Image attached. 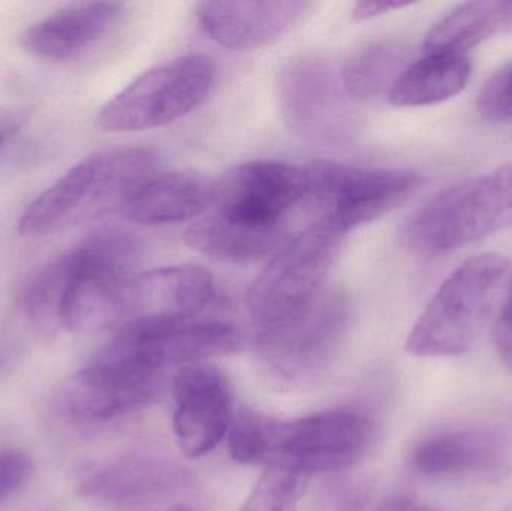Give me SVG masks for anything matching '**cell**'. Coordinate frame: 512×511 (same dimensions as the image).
<instances>
[{
  "label": "cell",
  "instance_id": "18",
  "mask_svg": "<svg viewBox=\"0 0 512 511\" xmlns=\"http://www.w3.org/2000/svg\"><path fill=\"white\" fill-rule=\"evenodd\" d=\"M215 299L212 273L203 267L171 266L135 276L128 321L191 320Z\"/></svg>",
  "mask_w": 512,
  "mask_h": 511
},
{
  "label": "cell",
  "instance_id": "12",
  "mask_svg": "<svg viewBox=\"0 0 512 511\" xmlns=\"http://www.w3.org/2000/svg\"><path fill=\"white\" fill-rule=\"evenodd\" d=\"M240 345L236 327L222 321L140 318L120 326L102 351L167 371L170 366L234 353Z\"/></svg>",
  "mask_w": 512,
  "mask_h": 511
},
{
  "label": "cell",
  "instance_id": "2",
  "mask_svg": "<svg viewBox=\"0 0 512 511\" xmlns=\"http://www.w3.org/2000/svg\"><path fill=\"white\" fill-rule=\"evenodd\" d=\"M231 458L239 464L283 467L309 476L339 473L363 461L378 438L370 417L337 410L279 420L251 408L234 416Z\"/></svg>",
  "mask_w": 512,
  "mask_h": 511
},
{
  "label": "cell",
  "instance_id": "6",
  "mask_svg": "<svg viewBox=\"0 0 512 511\" xmlns=\"http://www.w3.org/2000/svg\"><path fill=\"white\" fill-rule=\"evenodd\" d=\"M510 261L481 254L460 264L436 291L406 341L417 357H454L474 345L492 311Z\"/></svg>",
  "mask_w": 512,
  "mask_h": 511
},
{
  "label": "cell",
  "instance_id": "32",
  "mask_svg": "<svg viewBox=\"0 0 512 511\" xmlns=\"http://www.w3.org/2000/svg\"><path fill=\"white\" fill-rule=\"evenodd\" d=\"M170 511H194V510L188 509V507H185V506H180V507H176V509H173Z\"/></svg>",
  "mask_w": 512,
  "mask_h": 511
},
{
  "label": "cell",
  "instance_id": "5",
  "mask_svg": "<svg viewBox=\"0 0 512 511\" xmlns=\"http://www.w3.org/2000/svg\"><path fill=\"white\" fill-rule=\"evenodd\" d=\"M351 312L345 291L325 288L300 314L258 330L255 354L261 374L280 389H297L321 377L345 344Z\"/></svg>",
  "mask_w": 512,
  "mask_h": 511
},
{
  "label": "cell",
  "instance_id": "16",
  "mask_svg": "<svg viewBox=\"0 0 512 511\" xmlns=\"http://www.w3.org/2000/svg\"><path fill=\"white\" fill-rule=\"evenodd\" d=\"M306 2H204L198 21L210 39L228 50L254 51L279 41L306 11Z\"/></svg>",
  "mask_w": 512,
  "mask_h": 511
},
{
  "label": "cell",
  "instance_id": "17",
  "mask_svg": "<svg viewBox=\"0 0 512 511\" xmlns=\"http://www.w3.org/2000/svg\"><path fill=\"white\" fill-rule=\"evenodd\" d=\"M125 6L114 2L78 3L48 15L21 36L27 53L48 62L83 56L114 29Z\"/></svg>",
  "mask_w": 512,
  "mask_h": 511
},
{
  "label": "cell",
  "instance_id": "26",
  "mask_svg": "<svg viewBox=\"0 0 512 511\" xmlns=\"http://www.w3.org/2000/svg\"><path fill=\"white\" fill-rule=\"evenodd\" d=\"M478 110L490 122L512 120V62L484 84L478 96Z\"/></svg>",
  "mask_w": 512,
  "mask_h": 511
},
{
  "label": "cell",
  "instance_id": "23",
  "mask_svg": "<svg viewBox=\"0 0 512 511\" xmlns=\"http://www.w3.org/2000/svg\"><path fill=\"white\" fill-rule=\"evenodd\" d=\"M512 29V2H469L457 6L429 30L426 51L466 54L490 36Z\"/></svg>",
  "mask_w": 512,
  "mask_h": 511
},
{
  "label": "cell",
  "instance_id": "30",
  "mask_svg": "<svg viewBox=\"0 0 512 511\" xmlns=\"http://www.w3.org/2000/svg\"><path fill=\"white\" fill-rule=\"evenodd\" d=\"M408 3L400 2H358L355 3L352 17L355 21L372 20L379 15L387 14V12L396 11V9L405 8Z\"/></svg>",
  "mask_w": 512,
  "mask_h": 511
},
{
  "label": "cell",
  "instance_id": "24",
  "mask_svg": "<svg viewBox=\"0 0 512 511\" xmlns=\"http://www.w3.org/2000/svg\"><path fill=\"white\" fill-rule=\"evenodd\" d=\"M402 48L391 42H373L354 51L343 66V87L351 98L372 101L390 92L402 65Z\"/></svg>",
  "mask_w": 512,
  "mask_h": 511
},
{
  "label": "cell",
  "instance_id": "7",
  "mask_svg": "<svg viewBox=\"0 0 512 511\" xmlns=\"http://www.w3.org/2000/svg\"><path fill=\"white\" fill-rule=\"evenodd\" d=\"M343 239L345 233L333 225L315 221L273 255L248 293L256 332L300 314L325 290Z\"/></svg>",
  "mask_w": 512,
  "mask_h": 511
},
{
  "label": "cell",
  "instance_id": "22",
  "mask_svg": "<svg viewBox=\"0 0 512 511\" xmlns=\"http://www.w3.org/2000/svg\"><path fill=\"white\" fill-rule=\"evenodd\" d=\"M282 234V227H252L212 212L186 230L185 242L207 257L248 264L276 251Z\"/></svg>",
  "mask_w": 512,
  "mask_h": 511
},
{
  "label": "cell",
  "instance_id": "28",
  "mask_svg": "<svg viewBox=\"0 0 512 511\" xmlns=\"http://www.w3.org/2000/svg\"><path fill=\"white\" fill-rule=\"evenodd\" d=\"M493 342L499 359L512 375V281L507 299L493 326Z\"/></svg>",
  "mask_w": 512,
  "mask_h": 511
},
{
  "label": "cell",
  "instance_id": "25",
  "mask_svg": "<svg viewBox=\"0 0 512 511\" xmlns=\"http://www.w3.org/2000/svg\"><path fill=\"white\" fill-rule=\"evenodd\" d=\"M307 477L289 468H265L240 511H298Z\"/></svg>",
  "mask_w": 512,
  "mask_h": 511
},
{
  "label": "cell",
  "instance_id": "3",
  "mask_svg": "<svg viewBox=\"0 0 512 511\" xmlns=\"http://www.w3.org/2000/svg\"><path fill=\"white\" fill-rule=\"evenodd\" d=\"M156 165L158 158L146 147L92 153L26 207L18 219V234L50 236L123 212L137 189L156 173Z\"/></svg>",
  "mask_w": 512,
  "mask_h": 511
},
{
  "label": "cell",
  "instance_id": "21",
  "mask_svg": "<svg viewBox=\"0 0 512 511\" xmlns=\"http://www.w3.org/2000/svg\"><path fill=\"white\" fill-rule=\"evenodd\" d=\"M466 54L427 51L426 56L402 69L388 92L397 107H426L459 95L471 80Z\"/></svg>",
  "mask_w": 512,
  "mask_h": 511
},
{
  "label": "cell",
  "instance_id": "10",
  "mask_svg": "<svg viewBox=\"0 0 512 511\" xmlns=\"http://www.w3.org/2000/svg\"><path fill=\"white\" fill-rule=\"evenodd\" d=\"M164 380L161 369L99 351L89 365L65 381L60 407L68 419L81 425L110 422L152 404Z\"/></svg>",
  "mask_w": 512,
  "mask_h": 511
},
{
  "label": "cell",
  "instance_id": "31",
  "mask_svg": "<svg viewBox=\"0 0 512 511\" xmlns=\"http://www.w3.org/2000/svg\"><path fill=\"white\" fill-rule=\"evenodd\" d=\"M381 511H442L432 509V507L423 506L411 500H397L387 504Z\"/></svg>",
  "mask_w": 512,
  "mask_h": 511
},
{
  "label": "cell",
  "instance_id": "4",
  "mask_svg": "<svg viewBox=\"0 0 512 511\" xmlns=\"http://www.w3.org/2000/svg\"><path fill=\"white\" fill-rule=\"evenodd\" d=\"M512 227V162L462 180L406 222L402 242L426 257L448 254Z\"/></svg>",
  "mask_w": 512,
  "mask_h": 511
},
{
  "label": "cell",
  "instance_id": "19",
  "mask_svg": "<svg viewBox=\"0 0 512 511\" xmlns=\"http://www.w3.org/2000/svg\"><path fill=\"white\" fill-rule=\"evenodd\" d=\"M185 480L174 462L144 449L123 453L87 474L81 491L111 504H138L170 494Z\"/></svg>",
  "mask_w": 512,
  "mask_h": 511
},
{
  "label": "cell",
  "instance_id": "14",
  "mask_svg": "<svg viewBox=\"0 0 512 511\" xmlns=\"http://www.w3.org/2000/svg\"><path fill=\"white\" fill-rule=\"evenodd\" d=\"M234 393L224 372L210 365H188L174 380V434L188 458L218 447L234 420Z\"/></svg>",
  "mask_w": 512,
  "mask_h": 511
},
{
  "label": "cell",
  "instance_id": "29",
  "mask_svg": "<svg viewBox=\"0 0 512 511\" xmlns=\"http://www.w3.org/2000/svg\"><path fill=\"white\" fill-rule=\"evenodd\" d=\"M27 122L29 116L24 111L0 110V150L20 134Z\"/></svg>",
  "mask_w": 512,
  "mask_h": 511
},
{
  "label": "cell",
  "instance_id": "1",
  "mask_svg": "<svg viewBox=\"0 0 512 511\" xmlns=\"http://www.w3.org/2000/svg\"><path fill=\"white\" fill-rule=\"evenodd\" d=\"M140 260L137 237L120 228L98 231L33 276L24 311L44 335L123 326Z\"/></svg>",
  "mask_w": 512,
  "mask_h": 511
},
{
  "label": "cell",
  "instance_id": "20",
  "mask_svg": "<svg viewBox=\"0 0 512 511\" xmlns=\"http://www.w3.org/2000/svg\"><path fill=\"white\" fill-rule=\"evenodd\" d=\"M213 183L195 171L155 173L137 189L123 215L140 225L185 222L212 207Z\"/></svg>",
  "mask_w": 512,
  "mask_h": 511
},
{
  "label": "cell",
  "instance_id": "9",
  "mask_svg": "<svg viewBox=\"0 0 512 511\" xmlns=\"http://www.w3.org/2000/svg\"><path fill=\"white\" fill-rule=\"evenodd\" d=\"M420 183L409 170L358 168L315 161L304 168V198L316 221L342 233L369 224L405 203Z\"/></svg>",
  "mask_w": 512,
  "mask_h": 511
},
{
  "label": "cell",
  "instance_id": "13",
  "mask_svg": "<svg viewBox=\"0 0 512 511\" xmlns=\"http://www.w3.org/2000/svg\"><path fill=\"white\" fill-rule=\"evenodd\" d=\"M304 198V170L277 161L237 165L213 183V212L252 227H282Z\"/></svg>",
  "mask_w": 512,
  "mask_h": 511
},
{
  "label": "cell",
  "instance_id": "11",
  "mask_svg": "<svg viewBox=\"0 0 512 511\" xmlns=\"http://www.w3.org/2000/svg\"><path fill=\"white\" fill-rule=\"evenodd\" d=\"M283 119L292 131L312 143L339 146L354 134L355 117L342 78L325 60L301 56L279 74Z\"/></svg>",
  "mask_w": 512,
  "mask_h": 511
},
{
  "label": "cell",
  "instance_id": "27",
  "mask_svg": "<svg viewBox=\"0 0 512 511\" xmlns=\"http://www.w3.org/2000/svg\"><path fill=\"white\" fill-rule=\"evenodd\" d=\"M32 461L24 453H0V500L20 491L32 476Z\"/></svg>",
  "mask_w": 512,
  "mask_h": 511
},
{
  "label": "cell",
  "instance_id": "8",
  "mask_svg": "<svg viewBox=\"0 0 512 511\" xmlns=\"http://www.w3.org/2000/svg\"><path fill=\"white\" fill-rule=\"evenodd\" d=\"M215 84V66L201 54H188L155 66L135 78L104 105L98 126L107 132L161 128L200 107Z\"/></svg>",
  "mask_w": 512,
  "mask_h": 511
},
{
  "label": "cell",
  "instance_id": "15",
  "mask_svg": "<svg viewBox=\"0 0 512 511\" xmlns=\"http://www.w3.org/2000/svg\"><path fill=\"white\" fill-rule=\"evenodd\" d=\"M508 441L487 426H457L423 438L412 452V468L430 479L487 476L507 464Z\"/></svg>",
  "mask_w": 512,
  "mask_h": 511
}]
</instances>
